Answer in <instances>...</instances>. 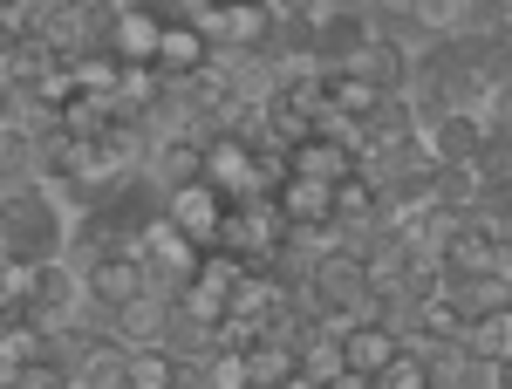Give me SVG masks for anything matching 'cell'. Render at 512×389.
<instances>
[{"label":"cell","instance_id":"cell-18","mask_svg":"<svg viewBox=\"0 0 512 389\" xmlns=\"http://www.w3.org/2000/svg\"><path fill=\"white\" fill-rule=\"evenodd\" d=\"M69 76H76L82 96H103V103H110V96H117V82H123V62L110 55V48H89L82 62H69Z\"/></svg>","mask_w":512,"mask_h":389},{"label":"cell","instance_id":"cell-17","mask_svg":"<svg viewBox=\"0 0 512 389\" xmlns=\"http://www.w3.org/2000/svg\"><path fill=\"white\" fill-rule=\"evenodd\" d=\"M465 349L478 355V362H512V308H492V314H478V321H465Z\"/></svg>","mask_w":512,"mask_h":389},{"label":"cell","instance_id":"cell-8","mask_svg":"<svg viewBox=\"0 0 512 389\" xmlns=\"http://www.w3.org/2000/svg\"><path fill=\"white\" fill-rule=\"evenodd\" d=\"M198 171H205V144H198L192 130H164V137H151L144 178H151L158 192H171V185H192Z\"/></svg>","mask_w":512,"mask_h":389},{"label":"cell","instance_id":"cell-13","mask_svg":"<svg viewBox=\"0 0 512 389\" xmlns=\"http://www.w3.org/2000/svg\"><path fill=\"white\" fill-rule=\"evenodd\" d=\"M287 178H315V185H342V178H355V157L335 144V137H301L294 151H287Z\"/></svg>","mask_w":512,"mask_h":389},{"label":"cell","instance_id":"cell-21","mask_svg":"<svg viewBox=\"0 0 512 389\" xmlns=\"http://www.w3.org/2000/svg\"><path fill=\"white\" fill-rule=\"evenodd\" d=\"M376 103H383V96H376V89H369L362 76H328V110H335V117L362 123L369 110H376Z\"/></svg>","mask_w":512,"mask_h":389},{"label":"cell","instance_id":"cell-23","mask_svg":"<svg viewBox=\"0 0 512 389\" xmlns=\"http://www.w3.org/2000/svg\"><path fill=\"white\" fill-rule=\"evenodd\" d=\"M14 389H76V369L48 349L41 362H28V369H21V383H14Z\"/></svg>","mask_w":512,"mask_h":389},{"label":"cell","instance_id":"cell-15","mask_svg":"<svg viewBox=\"0 0 512 389\" xmlns=\"http://www.w3.org/2000/svg\"><path fill=\"white\" fill-rule=\"evenodd\" d=\"M362 137H369V151H403V144L417 137V110H410V96H383V103L362 117Z\"/></svg>","mask_w":512,"mask_h":389},{"label":"cell","instance_id":"cell-12","mask_svg":"<svg viewBox=\"0 0 512 389\" xmlns=\"http://www.w3.org/2000/svg\"><path fill=\"white\" fill-rule=\"evenodd\" d=\"M396 355H403V335H396V328H383V321H362V328H349V335H342V362H349L355 376H369V383L390 369Z\"/></svg>","mask_w":512,"mask_h":389},{"label":"cell","instance_id":"cell-26","mask_svg":"<svg viewBox=\"0 0 512 389\" xmlns=\"http://www.w3.org/2000/svg\"><path fill=\"white\" fill-rule=\"evenodd\" d=\"M7 7H21V0H0V14H7Z\"/></svg>","mask_w":512,"mask_h":389},{"label":"cell","instance_id":"cell-6","mask_svg":"<svg viewBox=\"0 0 512 389\" xmlns=\"http://www.w3.org/2000/svg\"><path fill=\"white\" fill-rule=\"evenodd\" d=\"M137 294H151L137 253H96V260L82 267V301H89L96 314H117L123 301H137Z\"/></svg>","mask_w":512,"mask_h":389},{"label":"cell","instance_id":"cell-7","mask_svg":"<svg viewBox=\"0 0 512 389\" xmlns=\"http://www.w3.org/2000/svg\"><path fill=\"white\" fill-rule=\"evenodd\" d=\"M164 219L192 239L198 253H212V246H219V219H226V198L212 192L205 178H192V185H171V192H164Z\"/></svg>","mask_w":512,"mask_h":389},{"label":"cell","instance_id":"cell-25","mask_svg":"<svg viewBox=\"0 0 512 389\" xmlns=\"http://www.w3.org/2000/svg\"><path fill=\"white\" fill-rule=\"evenodd\" d=\"M274 389H321V383H308V376L294 369V376H287V383H274Z\"/></svg>","mask_w":512,"mask_h":389},{"label":"cell","instance_id":"cell-9","mask_svg":"<svg viewBox=\"0 0 512 389\" xmlns=\"http://www.w3.org/2000/svg\"><path fill=\"white\" fill-rule=\"evenodd\" d=\"M171 314H178L171 294H137V301H123V308L110 314V335H117L123 349H158L164 328H171Z\"/></svg>","mask_w":512,"mask_h":389},{"label":"cell","instance_id":"cell-3","mask_svg":"<svg viewBox=\"0 0 512 389\" xmlns=\"http://www.w3.org/2000/svg\"><path fill=\"white\" fill-rule=\"evenodd\" d=\"M342 76H362L376 96H403L410 89V76H417V48L403 35H390V28H369V41L349 55V69Z\"/></svg>","mask_w":512,"mask_h":389},{"label":"cell","instance_id":"cell-5","mask_svg":"<svg viewBox=\"0 0 512 389\" xmlns=\"http://www.w3.org/2000/svg\"><path fill=\"white\" fill-rule=\"evenodd\" d=\"M212 192L226 198V205H246V198H267L260 192V171H253V144L233 137V130H219V137H205V171H198Z\"/></svg>","mask_w":512,"mask_h":389},{"label":"cell","instance_id":"cell-24","mask_svg":"<svg viewBox=\"0 0 512 389\" xmlns=\"http://www.w3.org/2000/svg\"><path fill=\"white\" fill-rule=\"evenodd\" d=\"M328 389H376V383H369V376H355V369H342V376H335Z\"/></svg>","mask_w":512,"mask_h":389},{"label":"cell","instance_id":"cell-14","mask_svg":"<svg viewBox=\"0 0 512 389\" xmlns=\"http://www.w3.org/2000/svg\"><path fill=\"white\" fill-rule=\"evenodd\" d=\"M274 205H280V219H287V226H328V219H335V185H315V178H280Z\"/></svg>","mask_w":512,"mask_h":389},{"label":"cell","instance_id":"cell-16","mask_svg":"<svg viewBox=\"0 0 512 389\" xmlns=\"http://www.w3.org/2000/svg\"><path fill=\"white\" fill-rule=\"evenodd\" d=\"M274 7L267 0H226V48H267L274 41Z\"/></svg>","mask_w":512,"mask_h":389},{"label":"cell","instance_id":"cell-2","mask_svg":"<svg viewBox=\"0 0 512 389\" xmlns=\"http://www.w3.org/2000/svg\"><path fill=\"white\" fill-rule=\"evenodd\" d=\"M280 239H287L280 205H274V198H246V205H226V219H219V246H212V253H233L239 267H267Z\"/></svg>","mask_w":512,"mask_h":389},{"label":"cell","instance_id":"cell-1","mask_svg":"<svg viewBox=\"0 0 512 389\" xmlns=\"http://www.w3.org/2000/svg\"><path fill=\"white\" fill-rule=\"evenodd\" d=\"M69 226H76L69 205L48 192L41 178L0 192V253H7V260H62Z\"/></svg>","mask_w":512,"mask_h":389},{"label":"cell","instance_id":"cell-20","mask_svg":"<svg viewBox=\"0 0 512 389\" xmlns=\"http://www.w3.org/2000/svg\"><path fill=\"white\" fill-rule=\"evenodd\" d=\"M294 376V349H280V342H253L246 349V389H274Z\"/></svg>","mask_w":512,"mask_h":389},{"label":"cell","instance_id":"cell-22","mask_svg":"<svg viewBox=\"0 0 512 389\" xmlns=\"http://www.w3.org/2000/svg\"><path fill=\"white\" fill-rule=\"evenodd\" d=\"M376 389H437V376H431V362H424V355H396L390 369H383V376H376Z\"/></svg>","mask_w":512,"mask_h":389},{"label":"cell","instance_id":"cell-11","mask_svg":"<svg viewBox=\"0 0 512 389\" xmlns=\"http://www.w3.org/2000/svg\"><path fill=\"white\" fill-rule=\"evenodd\" d=\"M158 35H164L158 7H123V14H110V28H103V48L117 62H151L158 55Z\"/></svg>","mask_w":512,"mask_h":389},{"label":"cell","instance_id":"cell-4","mask_svg":"<svg viewBox=\"0 0 512 389\" xmlns=\"http://www.w3.org/2000/svg\"><path fill=\"white\" fill-rule=\"evenodd\" d=\"M82 308H89V301H82V273L62 267V260H41L35 294L21 301V321H35L41 335H62V328H69Z\"/></svg>","mask_w":512,"mask_h":389},{"label":"cell","instance_id":"cell-19","mask_svg":"<svg viewBox=\"0 0 512 389\" xmlns=\"http://www.w3.org/2000/svg\"><path fill=\"white\" fill-rule=\"evenodd\" d=\"M294 369H301V376H308V383H335V376H342V369H349V362H342V342H335V335H308V342H301V355H294Z\"/></svg>","mask_w":512,"mask_h":389},{"label":"cell","instance_id":"cell-10","mask_svg":"<svg viewBox=\"0 0 512 389\" xmlns=\"http://www.w3.org/2000/svg\"><path fill=\"white\" fill-rule=\"evenodd\" d=\"M212 62V48H205V35H198L192 21H164V35H158V55H151V69H158L171 89H185V82L198 76Z\"/></svg>","mask_w":512,"mask_h":389}]
</instances>
